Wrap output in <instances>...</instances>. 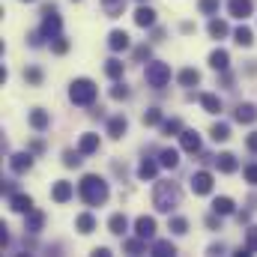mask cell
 I'll return each mask as SVG.
<instances>
[{
	"label": "cell",
	"instance_id": "cell-1",
	"mask_svg": "<svg viewBox=\"0 0 257 257\" xmlns=\"http://www.w3.org/2000/svg\"><path fill=\"white\" fill-rule=\"evenodd\" d=\"M78 194L87 206H102L108 200V183L99 177V174H87L81 183H78Z\"/></svg>",
	"mask_w": 257,
	"mask_h": 257
},
{
	"label": "cell",
	"instance_id": "cell-2",
	"mask_svg": "<svg viewBox=\"0 0 257 257\" xmlns=\"http://www.w3.org/2000/svg\"><path fill=\"white\" fill-rule=\"evenodd\" d=\"M180 186L177 183H156V189H153V206L159 209V212H174L177 206H180Z\"/></svg>",
	"mask_w": 257,
	"mask_h": 257
},
{
	"label": "cell",
	"instance_id": "cell-3",
	"mask_svg": "<svg viewBox=\"0 0 257 257\" xmlns=\"http://www.w3.org/2000/svg\"><path fill=\"white\" fill-rule=\"evenodd\" d=\"M96 84L90 81V78H78V81H72L69 84V99H72V105H78V108H90L93 102H96Z\"/></svg>",
	"mask_w": 257,
	"mask_h": 257
},
{
	"label": "cell",
	"instance_id": "cell-4",
	"mask_svg": "<svg viewBox=\"0 0 257 257\" xmlns=\"http://www.w3.org/2000/svg\"><path fill=\"white\" fill-rule=\"evenodd\" d=\"M147 84L153 87V90H162V87H168V81H171V66L168 63H147Z\"/></svg>",
	"mask_w": 257,
	"mask_h": 257
},
{
	"label": "cell",
	"instance_id": "cell-5",
	"mask_svg": "<svg viewBox=\"0 0 257 257\" xmlns=\"http://www.w3.org/2000/svg\"><path fill=\"white\" fill-rule=\"evenodd\" d=\"M45 18H42V36L45 39H54V36H60V30H63V21H60V15H57V9L54 6H45V12H42Z\"/></svg>",
	"mask_w": 257,
	"mask_h": 257
},
{
	"label": "cell",
	"instance_id": "cell-6",
	"mask_svg": "<svg viewBox=\"0 0 257 257\" xmlns=\"http://www.w3.org/2000/svg\"><path fill=\"white\" fill-rule=\"evenodd\" d=\"M192 192L194 194H209L212 192V174H209V171L192 174Z\"/></svg>",
	"mask_w": 257,
	"mask_h": 257
},
{
	"label": "cell",
	"instance_id": "cell-7",
	"mask_svg": "<svg viewBox=\"0 0 257 257\" xmlns=\"http://www.w3.org/2000/svg\"><path fill=\"white\" fill-rule=\"evenodd\" d=\"M135 233H138L141 239H153V236H156V218H153V215H141V218L135 221Z\"/></svg>",
	"mask_w": 257,
	"mask_h": 257
},
{
	"label": "cell",
	"instance_id": "cell-8",
	"mask_svg": "<svg viewBox=\"0 0 257 257\" xmlns=\"http://www.w3.org/2000/svg\"><path fill=\"white\" fill-rule=\"evenodd\" d=\"M180 144H183L186 153H200V135L194 128H183L180 132Z\"/></svg>",
	"mask_w": 257,
	"mask_h": 257
},
{
	"label": "cell",
	"instance_id": "cell-9",
	"mask_svg": "<svg viewBox=\"0 0 257 257\" xmlns=\"http://www.w3.org/2000/svg\"><path fill=\"white\" fill-rule=\"evenodd\" d=\"M227 9H230V15H233V18H239V21H245V18L251 15V9H254V3H251V0H230V3H227Z\"/></svg>",
	"mask_w": 257,
	"mask_h": 257
},
{
	"label": "cell",
	"instance_id": "cell-10",
	"mask_svg": "<svg viewBox=\"0 0 257 257\" xmlns=\"http://www.w3.org/2000/svg\"><path fill=\"white\" fill-rule=\"evenodd\" d=\"M9 168H12L15 174H24V171L33 168V156H30V153H15V156L9 159Z\"/></svg>",
	"mask_w": 257,
	"mask_h": 257
},
{
	"label": "cell",
	"instance_id": "cell-11",
	"mask_svg": "<svg viewBox=\"0 0 257 257\" xmlns=\"http://www.w3.org/2000/svg\"><path fill=\"white\" fill-rule=\"evenodd\" d=\"M72 192H75V189H72V183L57 180V183H54V189H51V200H54V203H66V200L72 197Z\"/></svg>",
	"mask_w": 257,
	"mask_h": 257
},
{
	"label": "cell",
	"instance_id": "cell-12",
	"mask_svg": "<svg viewBox=\"0 0 257 257\" xmlns=\"http://www.w3.org/2000/svg\"><path fill=\"white\" fill-rule=\"evenodd\" d=\"M128 45H132V42H128L126 30H111V36H108V48H111V51H126Z\"/></svg>",
	"mask_w": 257,
	"mask_h": 257
},
{
	"label": "cell",
	"instance_id": "cell-13",
	"mask_svg": "<svg viewBox=\"0 0 257 257\" xmlns=\"http://www.w3.org/2000/svg\"><path fill=\"white\" fill-rule=\"evenodd\" d=\"M108 230H111L114 236H123V233L128 230V218L123 215V212H114V215L108 218Z\"/></svg>",
	"mask_w": 257,
	"mask_h": 257
},
{
	"label": "cell",
	"instance_id": "cell-14",
	"mask_svg": "<svg viewBox=\"0 0 257 257\" xmlns=\"http://www.w3.org/2000/svg\"><path fill=\"white\" fill-rule=\"evenodd\" d=\"M236 123H254L257 120V108L251 105V102H242V105H236Z\"/></svg>",
	"mask_w": 257,
	"mask_h": 257
},
{
	"label": "cell",
	"instance_id": "cell-15",
	"mask_svg": "<svg viewBox=\"0 0 257 257\" xmlns=\"http://www.w3.org/2000/svg\"><path fill=\"white\" fill-rule=\"evenodd\" d=\"M135 24H138V27H153V24H156V12H153L150 6H138V9H135Z\"/></svg>",
	"mask_w": 257,
	"mask_h": 257
},
{
	"label": "cell",
	"instance_id": "cell-16",
	"mask_svg": "<svg viewBox=\"0 0 257 257\" xmlns=\"http://www.w3.org/2000/svg\"><path fill=\"white\" fill-rule=\"evenodd\" d=\"M9 206H12L15 212H24V215H27V212L33 209V197H30V194H12V197H9Z\"/></svg>",
	"mask_w": 257,
	"mask_h": 257
},
{
	"label": "cell",
	"instance_id": "cell-17",
	"mask_svg": "<svg viewBox=\"0 0 257 257\" xmlns=\"http://www.w3.org/2000/svg\"><path fill=\"white\" fill-rule=\"evenodd\" d=\"M209 66H212L215 72H224V69L230 66V54H227L224 48H215V51L209 54Z\"/></svg>",
	"mask_w": 257,
	"mask_h": 257
},
{
	"label": "cell",
	"instance_id": "cell-18",
	"mask_svg": "<svg viewBox=\"0 0 257 257\" xmlns=\"http://www.w3.org/2000/svg\"><path fill=\"white\" fill-rule=\"evenodd\" d=\"M126 132H128V120L123 117V114H120V117H111V120H108V135H111V138H123Z\"/></svg>",
	"mask_w": 257,
	"mask_h": 257
},
{
	"label": "cell",
	"instance_id": "cell-19",
	"mask_svg": "<svg viewBox=\"0 0 257 257\" xmlns=\"http://www.w3.org/2000/svg\"><path fill=\"white\" fill-rule=\"evenodd\" d=\"M51 123V117H48V111H42V108H33L30 111V126L36 128V132H45Z\"/></svg>",
	"mask_w": 257,
	"mask_h": 257
},
{
	"label": "cell",
	"instance_id": "cell-20",
	"mask_svg": "<svg viewBox=\"0 0 257 257\" xmlns=\"http://www.w3.org/2000/svg\"><path fill=\"white\" fill-rule=\"evenodd\" d=\"M78 150H81L84 156H90V153H96V150H99V135H93V132H87V135H81V141H78Z\"/></svg>",
	"mask_w": 257,
	"mask_h": 257
},
{
	"label": "cell",
	"instance_id": "cell-21",
	"mask_svg": "<svg viewBox=\"0 0 257 257\" xmlns=\"http://www.w3.org/2000/svg\"><path fill=\"white\" fill-rule=\"evenodd\" d=\"M42 224H45V215H42L39 209H30V212H27V224H24V230H27V233H39Z\"/></svg>",
	"mask_w": 257,
	"mask_h": 257
},
{
	"label": "cell",
	"instance_id": "cell-22",
	"mask_svg": "<svg viewBox=\"0 0 257 257\" xmlns=\"http://www.w3.org/2000/svg\"><path fill=\"white\" fill-rule=\"evenodd\" d=\"M200 108H203L206 114H218V111H221V99H218L215 93H203V96H200Z\"/></svg>",
	"mask_w": 257,
	"mask_h": 257
},
{
	"label": "cell",
	"instance_id": "cell-23",
	"mask_svg": "<svg viewBox=\"0 0 257 257\" xmlns=\"http://www.w3.org/2000/svg\"><path fill=\"white\" fill-rule=\"evenodd\" d=\"M215 165H218L221 174H233L236 171V156L233 153H221V156H215Z\"/></svg>",
	"mask_w": 257,
	"mask_h": 257
},
{
	"label": "cell",
	"instance_id": "cell-24",
	"mask_svg": "<svg viewBox=\"0 0 257 257\" xmlns=\"http://www.w3.org/2000/svg\"><path fill=\"white\" fill-rule=\"evenodd\" d=\"M159 165H162V168H177V165H180V153H177L174 147L162 150V153H159Z\"/></svg>",
	"mask_w": 257,
	"mask_h": 257
},
{
	"label": "cell",
	"instance_id": "cell-25",
	"mask_svg": "<svg viewBox=\"0 0 257 257\" xmlns=\"http://www.w3.org/2000/svg\"><path fill=\"white\" fill-rule=\"evenodd\" d=\"M156 174H159V165H156V162L144 159V162L138 165V177H141V180H156Z\"/></svg>",
	"mask_w": 257,
	"mask_h": 257
},
{
	"label": "cell",
	"instance_id": "cell-26",
	"mask_svg": "<svg viewBox=\"0 0 257 257\" xmlns=\"http://www.w3.org/2000/svg\"><path fill=\"white\" fill-rule=\"evenodd\" d=\"M102 9H105V15H108V18H117V15H123L126 0H102Z\"/></svg>",
	"mask_w": 257,
	"mask_h": 257
},
{
	"label": "cell",
	"instance_id": "cell-27",
	"mask_svg": "<svg viewBox=\"0 0 257 257\" xmlns=\"http://www.w3.org/2000/svg\"><path fill=\"white\" fill-rule=\"evenodd\" d=\"M233 39H236V45H242V48H248L251 42H254V33H251V27H236V33H233Z\"/></svg>",
	"mask_w": 257,
	"mask_h": 257
},
{
	"label": "cell",
	"instance_id": "cell-28",
	"mask_svg": "<svg viewBox=\"0 0 257 257\" xmlns=\"http://www.w3.org/2000/svg\"><path fill=\"white\" fill-rule=\"evenodd\" d=\"M212 212L215 215H230L233 212V200L230 197H215L212 200Z\"/></svg>",
	"mask_w": 257,
	"mask_h": 257
},
{
	"label": "cell",
	"instance_id": "cell-29",
	"mask_svg": "<svg viewBox=\"0 0 257 257\" xmlns=\"http://www.w3.org/2000/svg\"><path fill=\"white\" fill-rule=\"evenodd\" d=\"M96 227V218L90 215V212H81L78 218H75V230H81V233H90Z\"/></svg>",
	"mask_w": 257,
	"mask_h": 257
},
{
	"label": "cell",
	"instance_id": "cell-30",
	"mask_svg": "<svg viewBox=\"0 0 257 257\" xmlns=\"http://www.w3.org/2000/svg\"><path fill=\"white\" fill-rule=\"evenodd\" d=\"M209 138H212L215 144L227 141V138H230V126H227V123H215V126L209 128Z\"/></svg>",
	"mask_w": 257,
	"mask_h": 257
},
{
	"label": "cell",
	"instance_id": "cell-31",
	"mask_svg": "<svg viewBox=\"0 0 257 257\" xmlns=\"http://www.w3.org/2000/svg\"><path fill=\"white\" fill-rule=\"evenodd\" d=\"M206 30H209V36H212V39H221V36H227V24H224L221 18H212Z\"/></svg>",
	"mask_w": 257,
	"mask_h": 257
},
{
	"label": "cell",
	"instance_id": "cell-32",
	"mask_svg": "<svg viewBox=\"0 0 257 257\" xmlns=\"http://www.w3.org/2000/svg\"><path fill=\"white\" fill-rule=\"evenodd\" d=\"M197 81H200V72H197V69H192V66L180 72V84H183V87H194Z\"/></svg>",
	"mask_w": 257,
	"mask_h": 257
},
{
	"label": "cell",
	"instance_id": "cell-33",
	"mask_svg": "<svg viewBox=\"0 0 257 257\" xmlns=\"http://www.w3.org/2000/svg\"><path fill=\"white\" fill-rule=\"evenodd\" d=\"M153 254L156 257H171V254H177V248H174V242H165V239H162V242L153 245Z\"/></svg>",
	"mask_w": 257,
	"mask_h": 257
},
{
	"label": "cell",
	"instance_id": "cell-34",
	"mask_svg": "<svg viewBox=\"0 0 257 257\" xmlns=\"http://www.w3.org/2000/svg\"><path fill=\"white\" fill-rule=\"evenodd\" d=\"M105 75L114 78V81L123 78V63H120V60H108V63H105Z\"/></svg>",
	"mask_w": 257,
	"mask_h": 257
},
{
	"label": "cell",
	"instance_id": "cell-35",
	"mask_svg": "<svg viewBox=\"0 0 257 257\" xmlns=\"http://www.w3.org/2000/svg\"><path fill=\"white\" fill-rule=\"evenodd\" d=\"M123 248H126L128 254H141V251H147V239H141V236L138 239H128Z\"/></svg>",
	"mask_w": 257,
	"mask_h": 257
},
{
	"label": "cell",
	"instance_id": "cell-36",
	"mask_svg": "<svg viewBox=\"0 0 257 257\" xmlns=\"http://www.w3.org/2000/svg\"><path fill=\"white\" fill-rule=\"evenodd\" d=\"M81 156H84L81 150H75V153L69 150V153H63V165L66 168H78V165H81Z\"/></svg>",
	"mask_w": 257,
	"mask_h": 257
},
{
	"label": "cell",
	"instance_id": "cell-37",
	"mask_svg": "<svg viewBox=\"0 0 257 257\" xmlns=\"http://www.w3.org/2000/svg\"><path fill=\"white\" fill-rule=\"evenodd\" d=\"M24 78H27V84H42V69H36V66H30V69H24Z\"/></svg>",
	"mask_w": 257,
	"mask_h": 257
},
{
	"label": "cell",
	"instance_id": "cell-38",
	"mask_svg": "<svg viewBox=\"0 0 257 257\" xmlns=\"http://www.w3.org/2000/svg\"><path fill=\"white\" fill-rule=\"evenodd\" d=\"M159 123H162V111L159 108H150L144 114V126H159Z\"/></svg>",
	"mask_w": 257,
	"mask_h": 257
},
{
	"label": "cell",
	"instance_id": "cell-39",
	"mask_svg": "<svg viewBox=\"0 0 257 257\" xmlns=\"http://www.w3.org/2000/svg\"><path fill=\"white\" fill-rule=\"evenodd\" d=\"M51 51H54V54H66V51H69V39H66V36H54V39H51Z\"/></svg>",
	"mask_w": 257,
	"mask_h": 257
},
{
	"label": "cell",
	"instance_id": "cell-40",
	"mask_svg": "<svg viewBox=\"0 0 257 257\" xmlns=\"http://www.w3.org/2000/svg\"><path fill=\"white\" fill-rule=\"evenodd\" d=\"M162 132L165 135H180L183 132V123L180 120H162Z\"/></svg>",
	"mask_w": 257,
	"mask_h": 257
},
{
	"label": "cell",
	"instance_id": "cell-41",
	"mask_svg": "<svg viewBox=\"0 0 257 257\" xmlns=\"http://www.w3.org/2000/svg\"><path fill=\"white\" fill-rule=\"evenodd\" d=\"M111 99H117V102L128 99V87L126 84H114V87H111Z\"/></svg>",
	"mask_w": 257,
	"mask_h": 257
},
{
	"label": "cell",
	"instance_id": "cell-42",
	"mask_svg": "<svg viewBox=\"0 0 257 257\" xmlns=\"http://www.w3.org/2000/svg\"><path fill=\"white\" fill-rule=\"evenodd\" d=\"M197 6H200L203 15H215V12H218V0H200Z\"/></svg>",
	"mask_w": 257,
	"mask_h": 257
},
{
	"label": "cell",
	"instance_id": "cell-43",
	"mask_svg": "<svg viewBox=\"0 0 257 257\" xmlns=\"http://www.w3.org/2000/svg\"><path fill=\"white\" fill-rule=\"evenodd\" d=\"M171 230H174V233H186V230H189V221L177 215V218H171Z\"/></svg>",
	"mask_w": 257,
	"mask_h": 257
},
{
	"label": "cell",
	"instance_id": "cell-44",
	"mask_svg": "<svg viewBox=\"0 0 257 257\" xmlns=\"http://www.w3.org/2000/svg\"><path fill=\"white\" fill-rule=\"evenodd\" d=\"M245 183H251V186H257V165H245Z\"/></svg>",
	"mask_w": 257,
	"mask_h": 257
},
{
	"label": "cell",
	"instance_id": "cell-45",
	"mask_svg": "<svg viewBox=\"0 0 257 257\" xmlns=\"http://www.w3.org/2000/svg\"><path fill=\"white\" fill-rule=\"evenodd\" d=\"M245 242H248V245L257 251V224H254V227H248V233H245Z\"/></svg>",
	"mask_w": 257,
	"mask_h": 257
},
{
	"label": "cell",
	"instance_id": "cell-46",
	"mask_svg": "<svg viewBox=\"0 0 257 257\" xmlns=\"http://www.w3.org/2000/svg\"><path fill=\"white\" fill-rule=\"evenodd\" d=\"M245 147H248L251 153H257V132H251V135H248V141H245Z\"/></svg>",
	"mask_w": 257,
	"mask_h": 257
},
{
	"label": "cell",
	"instance_id": "cell-47",
	"mask_svg": "<svg viewBox=\"0 0 257 257\" xmlns=\"http://www.w3.org/2000/svg\"><path fill=\"white\" fill-rule=\"evenodd\" d=\"M135 57H138V60H147V57H150V48H147V45H141V48L135 51Z\"/></svg>",
	"mask_w": 257,
	"mask_h": 257
},
{
	"label": "cell",
	"instance_id": "cell-48",
	"mask_svg": "<svg viewBox=\"0 0 257 257\" xmlns=\"http://www.w3.org/2000/svg\"><path fill=\"white\" fill-rule=\"evenodd\" d=\"M24 3H33V0H24Z\"/></svg>",
	"mask_w": 257,
	"mask_h": 257
},
{
	"label": "cell",
	"instance_id": "cell-49",
	"mask_svg": "<svg viewBox=\"0 0 257 257\" xmlns=\"http://www.w3.org/2000/svg\"><path fill=\"white\" fill-rule=\"evenodd\" d=\"M141 3H144V0H141Z\"/></svg>",
	"mask_w": 257,
	"mask_h": 257
}]
</instances>
